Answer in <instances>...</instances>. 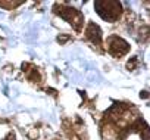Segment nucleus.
Segmentation results:
<instances>
[{"label":"nucleus","instance_id":"f257e3e1","mask_svg":"<svg viewBox=\"0 0 150 140\" xmlns=\"http://www.w3.org/2000/svg\"><path fill=\"white\" fill-rule=\"evenodd\" d=\"M96 11L97 14L106 19V21H113L121 15V5L118 2H112V0H106V2H96Z\"/></svg>","mask_w":150,"mask_h":140},{"label":"nucleus","instance_id":"f03ea898","mask_svg":"<svg viewBox=\"0 0 150 140\" xmlns=\"http://www.w3.org/2000/svg\"><path fill=\"white\" fill-rule=\"evenodd\" d=\"M109 44H110L109 49H110V52H112L113 55H124V53H127L128 49H129L128 43L124 41L122 38H119V37H112V38L109 40Z\"/></svg>","mask_w":150,"mask_h":140},{"label":"nucleus","instance_id":"7ed1b4c3","mask_svg":"<svg viewBox=\"0 0 150 140\" xmlns=\"http://www.w3.org/2000/svg\"><path fill=\"white\" fill-rule=\"evenodd\" d=\"M59 15L62 18H65L68 22H72L75 28H77L75 22H81L83 21V15L78 11H75L74 8H65V11H59Z\"/></svg>","mask_w":150,"mask_h":140},{"label":"nucleus","instance_id":"20e7f679","mask_svg":"<svg viewBox=\"0 0 150 140\" xmlns=\"http://www.w3.org/2000/svg\"><path fill=\"white\" fill-rule=\"evenodd\" d=\"M87 36H88V38H90L91 41H94V43H100V40H102L100 28H99L97 25H94V24H90V25H88V28H87Z\"/></svg>","mask_w":150,"mask_h":140}]
</instances>
